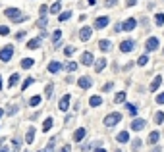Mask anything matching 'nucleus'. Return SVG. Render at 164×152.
Returning a JSON list of instances; mask_svg holds the SVG:
<instances>
[{
    "mask_svg": "<svg viewBox=\"0 0 164 152\" xmlns=\"http://www.w3.org/2000/svg\"><path fill=\"white\" fill-rule=\"evenodd\" d=\"M74 50H75L74 46H66V50H64V54H66V56H72V54H74Z\"/></svg>",
    "mask_w": 164,
    "mask_h": 152,
    "instance_id": "44",
    "label": "nucleus"
},
{
    "mask_svg": "<svg viewBox=\"0 0 164 152\" xmlns=\"http://www.w3.org/2000/svg\"><path fill=\"white\" fill-rule=\"evenodd\" d=\"M118 4V0H104V6L108 8V6H116Z\"/></svg>",
    "mask_w": 164,
    "mask_h": 152,
    "instance_id": "45",
    "label": "nucleus"
},
{
    "mask_svg": "<svg viewBox=\"0 0 164 152\" xmlns=\"http://www.w3.org/2000/svg\"><path fill=\"white\" fill-rule=\"evenodd\" d=\"M158 46H160V41L156 37H149L147 42H145V50H147V52H154V50H158Z\"/></svg>",
    "mask_w": 164,
    "mask_h": 152,
    "instance_id": "4",
    "label": "nucleus"
},
{
    "mask_svg": "<svg viewBox=\"0 0 164 152\" xmlns=\"http://www.w3.org/2000/svg\"><path fill=\"white\" fill-rule=\"evenodd\" d=\"M39 152H42V150H39Z\"/></svg>",
    "mask_w": 164,
    "mask_h": 152,
    "instance_id": "61",
    "label": "nucleus"
},
{
    "mask_svg": "<svg viewBox=\"0 0 164 152\" xmlns=\"http://www.w3.org/2000/svg\"><path fill=\"white\" fill-rule=\"evenodd\" d=\"M46 23H48V21H46V18H41V19L37 21V27H41V29H42V27H45Z\"/></svg>",
    "mask_w": 164,
    "mask_h": 152,
    "instance_id": "43",
    "label": "nucleus"
},
{
    "mask_svg": "<svg viewBox=\"0 0 164 152\" xmlns=\"http://www.w3.org/2000/svg\"><path fill=\"white\" fill-rule=\"evenodd\" d=\"M135 27H137V19H135V18H130V19H126L124 23H122L124 31H133Z\"/></svg>",
    "mask_w": 164,
    "mask_h": 152,
    "instance_id": "7",
    "label": "nucleus"
},
{
    "mask_svg": "<svg viewBox=\"0 0 164 152\" xmlns=\"http://www.w3.org/2000/svg\"><path fill=\"white\" fill-rule=\"evenodd\" d=\"M52 89H54V85H52V83H48V85L45 87V96H46V98H50V96H52Z\"/></svg>",
    "mask_w": 164,
    "mask_h": 152,
    "instance_id": "33",
    "label": "nucleus"
},
{
    "mask_svg": "<svg viewBox=\"0 0 164 152\" xmlns=\"http://www.w3.org/2000/svg\"><path fill=\"white\" fill-rule=\"evenodd\" d=\"M160 150H162V148H160V146H154V148H153V150H151V152H160Z\"/></svg>",
    "mask_w": 164,
    "mask_h": 152,
    "instance_id": "54",
    "label": "nucleus"
},
{
    "mask_svg": "<svg viewBox=\"0 0 164 152\" xmlns=\"http://www.w3.org/2000/svg\"><path fill=\"white\" fill-rule=\"evenodd\" d=\"M112 87H114V83H112V81H110V83H104V85H102V92L112 91Z\"/></svg>",
    "mask_w": 164,
    "mask_h": 152,
    "instance_id": "39",
    "label": "nucleus"
},
{
    "mask_svg": "<svg viewBox=\"0 0 164 152\" xmlns=\"http://www.w3.org/2000/svg\"><path fill=\"white\" fill-rule=\"evenodd\" d=\"M70 98H72L70 95H64V96L60 98V102H58V110H60V112H66L68 108H70Z\"/></svg>",
    "mask_w": 164,
    "mask_h": 152,
    "instance_id": "9",
    "label": "nucleus"
},
{
    "mask_svg": "<svg viewBox=\"0 0 164 152\" xmlns=\"http://www.w3.org/2000/svg\"><path fill=\"white\" fill-rule=\"evenodd\" d=\"M58 152H70V144H66V146H64L62 150H58Z\"/></svg>",
    "mask_w": 164,
    "mask_h": 152,
    "instance_id": "51",
    "label": "nucleus"
},
{
    "mask_svg": "<svg viewBox=\"0 0 164 152\" xmlns=\"http://www.w3.org/2000/svg\"><path fill=\"white\" fill-rule=\"evenodd\" d=\"M120 121H122V114L112 112V114H108V115L104 118V125H106V127H114V125H118Z\"/></svg>",
    "mask_w": 164,
    "mask_h": 152,
    "instance_id": "2",
    "label": "nucleus"
},
{
    "mask_svg": "<svg viewBox=\"0 0 164 152\" xmlns=\"http://www.w3.org/2000/svg\"><path fill=\"white\" fill-rule=\"evenodd\" d=\"M14 56V45H6L2 50H0V60L2 62H10Z\"/></svg>",
    "mask_w": 164,
    "mask_h": 152,
    "instance_id": "3",
    "label": "nucleus"
},
{
    "mask_svg": "<svg viewBox=\"0 0 164 152\" xmlns=\"http://www.w3.org/2000/svg\"><path fill=\"white\" fill-rule=\"evenodd\" d=\"M98 48H101L102 52H108V50H112V42L108 39H102V41H98Z\"/></svg>",
    "mask_w": 164,
    "mask_h": 152,
    "instance_id": "15",
    "label": "nucleus"
},
{
    "mask_svg": "<svg viewBox=\"0 0 164 152\" xmlns=\"http://www.w3.org/2000/svg\"><path fill=\"white\" fill-rule=\"evenodd\" d=\"M18 83H19V73H12L10 75V81H8V87H10V89H14Z\"/></svg>",
    "mask_w": 164,
    "mask_h": 152,
    "instance_id": "17",
    "label": "nucleus"
},
{
    "mask_svg": "<svg viewBox=\"0 0 164 152\" xmlns=\"http://www.w3.org/2000/svg\"><path fill=\"white\" fill-rule=\"evenodd\" d=\"M147 62H149V56H147V54H143V56H139V60H137V64H139V66H145Z\"/></svg>",
    "mask_w": 164,
    "mask_h": 152,
    "instance_id": "38",
    "label": "nucleus"
},
{
    "mask_svg": "<svg viewBox=\"0 0 164 152\" xmlns=\"http://www.w3.org/2000/svg\"><path fill=\"white\" fill-rule=\"evenodd\" d=\"M70 18H72V12H64V14H60V16H58V21L62 23V21H68Z\"/></svg>",
    "mask_w": 164,
    "mask_h": 152,
    "instance_id": "34",
    "label": "nucleus"
},
{
    "mask_svg": "<svg viewBox=\"0 0 164 152\" xmlns=\"http://www.w3.org/2000/svg\"><path fill=\"white\" fill-rule=\"evenodd\" d=\"M154 123H164V112H156L154 114Z\"/></svg>",
    "mask_w": 164,
    "mask_h": 152,
    "instance_id": "32",
    "label": "nucleus"
},
{
    "mask_svg": "<svg viewBox=\"0 0 164 152\" xmlns=\"http://www.w3.org/2000/svg\"><path fill=\"white\" fill-rule=\"evenodd\" d=\"M41 46V37L39 39H31L29 42H27V48L29 50H35V48H39Z\"/></svg>",
    "mask_w": 164,
    "mask_h": 152,
    "instance_id": "21",
    "label": "nucleus"
},
{
    "mask_svg": "<svg viewBox=\"0 0 164 152\" xmlns=\"http://www.w3.org/2000/svg\"><path fill=\"white\" fill-rule=\"evenodd\" d=\"M133 48H135V41H131V39L120 42V50H122V52H131Z\"/></svg>",
    "mask_w": 164,
    "mask_h": 152,
    "instance_id": "6",
    "label": "nucleus"
},
{
    "mask_svg": "<svg viewBox=\"0 0 164 152\" xmlns=\"http://www.w3.org/2000/svg\"><path fill=\"white\" fill-rule=\"evenodd\" d=\"M2 115H4V110H2V108H0V118H2Z\"/></svg>",
    "mask_w": 164,
    "mask_h": 152,
    "instance_id": "57",
    "label": "nucleus"
},
{
    "mask_svg": "<svg viewBox=\"0 0 164 152\" xmlns=\"http://www.w3.org/2000/svg\"><path fill=\"white\" fill-rule=\"evenodd\" d=\"M18 112V106H10V110H8V114L10 115H14V114H16Z\"/></svg>",
    "mask_w": 164,
    "mask_h": 152,
    "instance_id": "48",
    "label": "nucleus"
},
{
    "mask_svg": "<svg viewBox=\"0 0 164 152\" xmlns=\"http://www.w3.org/2000/svg\"><path fill=\"white\" fill-rule=\"evenodd\" d=\"M116 141L118 142H127V141H130V133H127V131H120L116 135Z\"/></svg>",
    "mask_w": 164,
    "mask_h": 152,
    "instance_id": "16",
    "label": "nucleus"
},
{
    "mask_svg": "<svg viewBox=\"0 0 164 152\" xmlns=\"http://www.w3.org/2000/svg\"><path fill=\"white\" fill-rule=\"evenodd\" d=\"M160 85H162V77H160V75H156V77L153 79V83H151V91L154 92V91H156V89L160 87Z\"/></svg>",
    "mask_w": 164,
    "mask_h": 152,
    "instance_id": "19",
    "label": "nucleus"
},
{
    "mask_svg": "<svg viewBox=\"0 0 164 152\" xmlns=\"http://www.w3.org/2000/svg\"><path fill=\"white\" fill-rule=\"evenodd\" d=\"M89 104H91L93 108H97V106L102 104V98H101V96H91V98H89Z\"/></svg>",
    "mask_w": 164,
    "mask_h": 152,
    "instance_id": "24",
    "label": "nucleus"
},
{
    "mask_svg": "<svg viewBox=\"0 0 164 152\" xmlns=\"http://www.w3.org/2000/svg\"><path fill=\"white\" fill-rule=\"evenodd\" d=\"M108 23H110L108 16H102V18H97V19H95V25H93V27H97V29H104V27H108Z\"/></svg>",
    "mask_w": 164,
    "mask_h": 152,
    "instance_id": "8",
    "label": "nucleus"
},
{
    "mask_svg": "<svg viewBox=\"0 0 164 152\" xmlns=\"http://www.w3.org/2000/svg\"><path fill=\"white\" fill-rule=\"evenodd\" d=\"M66 69H68V71H75V69H77V64H75V62H70L68 66H66Z\"/></svg>",
    "mask_w": 164,
    "mask_h": 152,
    "instance_id": "42",
    "label": "nucleus"
},
{
    "mask_svg": "<svg viewBox=\"0 0 164 152\" xmlns=\"http://www.w3.org/2000/svg\"><path fill=\"white\" fill-rule=\"evenodd\" d=\"M60 39H62V31L58 29V31H54V35H52V41H54V48H58V46H60Z\"/></svg>",
    "mask_w": 164,
    "mask_h": 152,
    "instance_id": "22",
    "label": "nucleus"
},
{
    "mask_svg": "<svg viewBox=\"0 0 164 152\" xmlns=\"http://www.w3.org/2000/svg\"><path fill=\"white\" fill-rule=\"evenodd\" d=\"M4 142V137H0V144H2Z\"/></svg>",
    "mask_w": 164,
    "mask_h": 152,
    "instance_id": "59",
    "label": "nucleus"
},
{
    "mask_svg": "<svg viewBox=\"0 0 164 152\" xmlns=\"http://www.w3.org/2000/svg\"><path fill=\"white\" fill-rule=\"evenodd\" d=\"M54 142H56V137H52V139L48 141L46 148H42V152H54Z\"/></svg>",
    "mask_w": 164,
    "mask_h": 152,
    "instance_id": "27",
    "label": "nucleus"
},
{
    "mask_svg": "<svg viewBox=\"0 0 164 152\" xmlns=\"http://www.w3.org/2000/svg\"><path fill=\"white\" fill-rule=\"evenodd\" d=\"M50 127H52V118H46L45 119V123H42V131H50Z\"/></svg>",
    "mask_w": 164,
    "mask_h": 152,
    "instance_id": "30",
    "label": "nucleus"
},
{
    "mask_svg": "<svg viewBox=\"0 0 164 152\" xmlns=\"http://www.w3.org/2000/svg\"><path fill=\"white\" fill-rule=\"evenodd\" d=\"M77 87H79V89H91V87H93V79L89 75H83V77L77 79Z\"/></svg>",
    "mask_w": 164,
    "mask_h": 152,
    "instance_id": "5",
    "label": "nucleus"
},
{
    "mask_svg": "<svg viewBox=\"0 0 164 152\" xmlns=\"http://www.w3.org/2000/svg\"><path fill=\"white\" fill-rule=\"evenodd\" d=\"M0 152H12V150H10L8 146H2V148H0Z\"/></svg>",
    "mask_w": 164,
    "mask_h": 152,
    "instance_id": "52",
    "label": "nucleus"
},
{
    "mask_svg": "<svg viewBox=\"0 0 164 152\" xmlns=\"http://www.w3.org/2000/svg\"><path fill=\"white\" fill-rule=\"evenodd\" d=\"M10 33V29L6 27V25H0V35H2V37H6V35Z\"/></svg>",
    "mask_w": 164,
    "mask_h": 152,
    "instance_id": "41",
    "label": "nucleus"
},
{
    "mask_svg": "<svg viewBox=\"0 0 164 152\" xmlns=\"http://www.w3.org/2000/svg\"><path fill=\"white\" fill-rule=\"evenodd\" d=\"M127 106V110H130V114H135V112H137V108H135V106H131V104H126Z\"/></svg>",
    "mask_w": 164,
    "mask_h": 152,
    "instance_id": "47",
    "label": "nucleus"
},
{
    "mask_svg": "<svg viewBox=\"0 0 164 152\" xmlns=\"http://www.w3.org/2000/svg\"><path fill=\"white\" fill-rule=\"evenodd\" d=\"M158 139H160V133L158 131H153L151 135H149V144H156V142H158Z\"/></svg>",
    "mask_w": 164,
    "mask_h": 152,
    "instance_id": "23",
    "label": "nucleus"
},
{
    "mask_svg": "<svg viewBox=\"0 0 164 152\" xmlns=\"http://www.w3.org/2000/svg\"><path fill=\"white\" fill-rule=\"evenodd\" d=\"M62 64L58 62V60H54V62H50L48 64V73H58V71H62Z\"/></svg>",
    "mask_w": 164,
    "mask_h": 152,
    "instance_id": "11",
    "label": "nucleus"
},
{
    "mask_svg": "<svg viewBox=\"0 0 164 152\" xmlns=\"http://www.w3.org/2000/svg\"><path fill=\"white\" fill-rule=\"evenodd\" d=\"M114 31H116V33H120V31H122V23H116V27H114Z\"/></svg>",
    "mask_w": 164,
    "mask_h": 152,
    "instance_id": "50",
    "label": "nucleus"
},
{
    "mask_svg": "<svg viewBox=\"0 0 164 152\" xmlns=\"http://www.w3.org/2000/svg\"><path fill=\"white\" fill-rule=\"evenodd\" d=\"M85 135H87V131H85V127H79V129H75V133H74V141L75 142H81L85 139Z\"/></svg>",
    "mask_w": 164,
    "mask_h": 152,
    "instance_id": "13",
    "label": "nucleus"
},
{
    "mask_svg": "<svg viewBox=\"0 0 164 152\" xmlns=\"http://www.w3.org/2000/svg\"><path fill=\"white\" fill-rule=\"evenodd\" d=\"M35 133H37V131L31 127L29 131H27V135H25V141H27V142H33V141H35Z\"/></svg>",
    "mask_w": 164,
    "mask_h": 152,
    "instance_id": "29",
    "label": "nucleus"
},
{
    "mask_svg": "<svg viewBox=\"0 0 164 152\" xmlns=\"http://www.w3.org/2000/svg\"><path fill=\"white\" fill-rule=\"evenodd\" d=\"M133 4H137V0H127V6H133Z\"/></svg>",
    "mask_w": 164,
    "mask_h": 152,
    "instance_id": "53",
    "label": "nucleus"
},
{
    "mask_svg": "<svg viewBox=\"0 0 164 152\" xmlns=\"http://www.w3.org/2000/svg\"><path fill=\"white\" fill-rule=\"evenodd\" d=\"M60 10H62V4L60 2H54L50 8H48V12H50V14H58V16H60Z\"/></svg>",
    "mask_w": 164,
    "mask_h": 152,
    "instance_id": "25",
    "label": "nucleus"
},
{
    "mask_svg": "<svg viewBox=\"0 0 164 152\" xmlns=\"http://www.w3.org/2000/svg\"><path fill=\"white\" fill-rule=\"evenodd\" d=\"M114 152H122V150H114Z\"/></svg>",
    "mask_w": 164,
    "mask_h": 152,
    "instance_id": "60",
    "label": "nucleus"
},
{
    "mask_svg": "<svg viewBox=\"0 0 164 152\" xmlns=\"http://www.w3.org/2000/svg\"><path fill=\"white\" fill-rule=\"evenodd\" d=\"M126 91H122V92H118V95H116V98H114V102H116V104H122V102H126Z\"/></svg>",
    "mask_w": 164,
    "mask_h": 152,
    "instance_id": "26",
    "label": "nucleus"
},
{
    "mask_svg": "<svg viewBox=\"0 0 164 152\" xmlns=\"http://www.w3.org/2000/svg\"><path fill=\"white\" fill-rule=\"evenodd\" d=\"M93 60H95V58H93L91 52H83L81 54V64L83 66H93Z\"/></svg>",
    "mask_w": 164,
    "mask_h": 152,
    "instance_id": "14",
    "label": "nucleus"
},
{
    "mask_svg": "<svg viewBox=\"0 0 164 152\" xmlns=\"http://www.w3.org/2000/svg\"><path fill=\"white\" fill-rule=\"evenodd\" d=\"M156 104H164V92H160V95L156 96Z\"/></svg>",
    "mask_w": 164,
    "mask_h": 152,
    "instance_id": "46",
    "label": "nucleus"
},
{
    "mask_svg": "<svg viewBox=\"0 0 164 152\" xmlns=\"http://www.w3.org/2000/svg\"><path fill=\"white\" fill-rule=\"evenodd\" d=\"M91 35H93V27H83L81 31H79V39L85 42V41L91 39Z\"/></svg>",
    "mask_w": 164,
    "mask_h": 152,
    "instance_id": "10",
    "label": "nucleus"
},
{
    "mask_svg": "<svg viewBox=\"0 0 164 152\" xmlns=\"http://www.w3.org/2000/svg\"><path fill=\"white\" fill-rule=\"evenodd\" d=\"M154 23L158 25V27H162V25H164V14H160V12L156 14V16H154Z\"/></svg>",
    "mask_w": 164,
    "mask_h": 152,
    "instance_id": "28",
    "label": "nucleus"
},
{
    "mask_svg": "<svg viewBox=\"0 0 164 152\" xmlns=\"http://www.w3.org/2000/svg\"><path fill=\"white\" fill-rule=\"evenodd\" d=\"M95 152H108V150H104V148H97Z\"/></svg>",
    "mask_w": 164,
    "mask_h": 152,
    "instance_id": "55",
    "label": "nucleus"
},
{
    "mask_svg": "<svg viewBox=\"0 0 164 152\" xmlns=\"http://www.w3.org/2000/svg\"><path fill=\"white\" fill-rule=\"evenodd\" d=\"M23 37H25V33H23V31H19V33L16 35V41H21V39H23Z\"/></svg>",
    "mask_w": 164,
    "mask_h": 152,
    "instance_id": "49",
    "label": "nucleus"
},
{
    "mask_svg": "<svg viewBox=\"0 0 164 152\" xmlns=\"http://www.w3.org/2000/svg\"><path fill=\"white\" fill-rule=\"evenodd\" d=\"M104 66H106V58H98L97 66H95V71H97V73H101V71L104 69Z\"/></svg>",
    "mask_w": 164,
    "mask_h": 152,
    "instance_id": "18",
    "label": "nucleus"
},
{
    "mask_svg": "<svg viewBox=\"0 0 164 152\" xmlns=\"http://www.w3.org/2000/svg\"><path fill=\"white\" fill-rule=\"evenodd\" d=\"M35 66V60L33 58H25V60H21V68L23 69H29V68H33Z\"/></svg>",
    "mask_w": 164,
    "mask_h": 152,
    "instance_id": "20",
    "label": "nucleus"
},
{
    "mask_svg": "<svg viewBox=\"0 0 164 152\" xmlns=\"http://www.w3.org/2000/svg\"><path fill=\"white\" fill-rule=\"evenodd\" d=\"M12 148H14V152H18L21 148V139H14L12 141Z\"/></svg>",
    "mask_w": 164,
    "mask_h": 152,
    "instance_id": "35",
    "label": "nucleus"
},
{
    "mask_svg": "<svg viewBox=\"0 0 164 152\" xmlns=\"http://www.w3.org/2000/svg\"><path fill=\"white\" fill-rule=\"evenodd\" d=\"M33 83H35V79H33V77H27V79H25V81H23V85H21V91H25V89H29V87H31Z\"/></svg>",
    "mask_w": 164,
    "mask_h": 152,
    "instance_id": "31",
    "label": "nucleus"
},
{
    "mask_svg": "<svg viewBox=\"0 0 164 152\" xmlns=\"http://www.w3.org/2000/svg\"><path fill=\"white\" fill-rule=\"evenodd\" d=\"M46 12H48V8H46V4H42L41 8H39V14H41V18H45V16H46Z\"/></svg>",
    "mask_w": 164,
    "mask_h": 152,
    "instance_id": "40",
    "label": "nucleus"
},
{
    "mask_svg": "<svg viewBox=\"0 0 164 152\" xmlns=\"http://www.w3.org/2000/svg\"><path fill=\"white\" fill-rule=\"evenodd\" d=\"M0 89H2V75H0Z\"/></svg>",
    "mask_w": 164,
    "mask_h": 152,
    "instance_id": "58",
    "label": "nucleus"
},
{
    "mask_svg": "<svg viewBox=\"0 0 164 152\" xmlns=\"http://www.w3.org/2000/svg\"><path fill=\"white\" fill-rule=\"evenodd\" d=\"M25 152H27V150H25Z\"/></svg>",
    "mask_w": 164,
    "mask_h": 152,
    "instance_id": "62",
    "label": "nucleus"
},
{
    "mask_svg": "<svg viewBox=\"0 0 164 152\" xmlns=\"http://www.w3.org/2000/svg\"><path fill=\"white\" fill-rule=\"evenodd\" d=\"M141 144H143V142H141V139H133L131 141V150H139Z\"/></svg>",
    "mask_w": 164,
    "mask_h": 152,
    "instance_id": "36",
    "label": "nucleus"
},
{
    "mask_svg": "<svg viewBox=\"0 0 164 152\" xmlns=\"http://www.w3.org/2000/svg\"><path fill=\"white\" fill-rule=\"evenodd\" d=\"M87 2H89V4H93V6H95V4H97V0H87Z\"/></svg>",
    "mask_w": 164,
    "mask_h": 152,
    "instance_id": "56",
    "label": "nucleus"
},
{
    "mask_svg": "<svg viewBox=\"0 0 164 152\" xmlns=\"http://www.w3.org/2000/svg\"><path fill=\"white\" fill-rule=\"evenodd\" d=\"M147 125V121L145 119H141V118H137V119H133L131 121V129H133V131H141V129H143Z\"/></svg>",
    "mask_w": 164,
    "mask_h": 152,
    "instance_id": "12",
    "label": "nucleus"
},
{
    "mask_svg": "<svg viewBox=\"0 0 164 152\" xmlns=\"http://www.w3.org/2000/svg\"><path fill=\"white\" fill-rule=\"evenodd\" d=\"M39 102H41V96H39V95H37V96H31L29 106H39Z\"/></svg>",
    "mask_w": 164,
    "mask_h": 152,
    "instance_id": "37",
    "label": "nucleus"
},
{
    "mask_svg": "<svg viewBox=\"0 0 164 152\" xmlns=\"http://www.w3.org/2000/svg\"><path fill=\"white\" fill-rule=\"evenodd\" d=\"M4 14H6V18H8V19L16 21V23H19V21H25V19H27L23 14H21V10H18V8H6Z\"/></svg>",
    "mask_w": 164,
    "mask_h": 152,
    "instance_id": "1",
    "label": "nucleus"
}]
</instances>
